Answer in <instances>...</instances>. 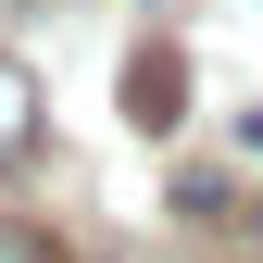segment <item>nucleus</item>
<instances>
[{"instance_id": "7ed1b4c3", "label": "nucleus", "mask_w": 263, "mask_h": 263, "mask_svg": "<svg viewBox=\"0 0 263 263\" xmlns=\"http://www.w3.org/2000/svg\"><path fill=\"white\" fill-rule=\"evenodd\" d=\"M0 263H50V251H38V238H25V226H0Z\"/></svg>"}, {"instance_id": "f257e3e1", "label": "nucleus", "mask_w": 263, "mask_h": 263, "mask_svg": "<svg viewBox=\"0 0 263 263\" xmlns=\"http://www.w3.org/2000/svg\"><path fill=\"white\" fill-rule=\"evenodd\" d=\"M176 101H188V63L176 50H138V63H125V125H138V138H163Z\"/></svg>"}, {"instance_id": "f03ea898", "label": "nucleus", "mask_w": 263, "mask_h": 263, "mask_svg": "<svg viewBox=\"0 0 263 263\" xmlns=\"http://www.w3.org/2000/svg\"><path fill=\"white\" fill-rule=\"evenodd\" d=\"M25 151H38V76H25V63L0 50V176H13Z\"/></svg>"}]
</instances>
